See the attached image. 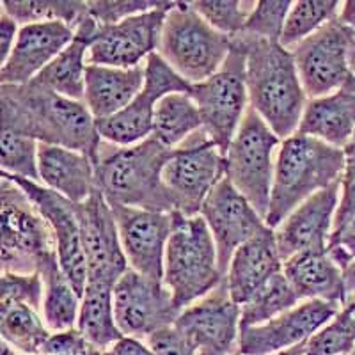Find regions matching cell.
I'll return each instance as SVG.
<instances>
[{
	"mask_svg": "<svg viewBox=\"0 0 355 355\" xmlns=\"http://www.w3.org/2000/svg\"><path fill=\"white\" fill-rule=\"evenodd\" d=\"M2 130H12L40 144L62 146L96 158L101 137L96 119L84 101H75L43 87L36 80L0 85Z\"/></svg>",
	"mask_w": 355,
	"mask_h": 355,
	"instance_id": "obj_1",
	"label": "cell"
},
{
	"mask_svg": "<svg viewBox=\"0 0 355 355\" xmlns=\"http://www.w3.org/2000/svg\"><path fill=\"white\" fill-rule=\"evenodd\" d=\"M173 155L155 137L133 146H116L101 139L94 158L96 185L110 205L150 211H174L164 185V167Z\"/></svg>",
	"mask_w": 355,
	"mask_h": 355,
	"instance_id": "obj_2",
	"label": "cell"
},
{
	"mask_svg": "<svg viewBox=\"0 0 355 355\" xmlns=\"http://www.w3.org/2000/svg\"><path fill=\"white\" fill-rule=\"evenodd\" d=\"M247 52L249 107L263 117L279 139H288L299 130L307 96L304 93L291 50L277 41L239 34Z\"/></svg>",
	"mask_w": 355,
	"mask_h": 355,
	"instance_id": "obj_3",
	"label": "cell"
},
{
	"mask_svg": "<svg viewBox=\"0 0 355 355\" xmlns=\"http://www.w3.org/2000/svg\"><path fill=\"white\" fill-rule=\"evenodd\" d=\"M345 151L304 133L284 139L275 160L266 226L275 227L306 199L341 182Z\"/></svg>",
	"mask_w": 355,
	"mask_h": 355,
	"instance_id": "obj_4",
	"label": "cell"
},
{
	"mask_svg": "<svg viewBox=\"0 0 355 355\" xmlns=\"http://www.w3.org/2000/svg\"><path fill=\"white\" fill-rule=\"evenodd\" d=\"M215 240L201 215L174 211V230L167 242L164 284L180 309L192 306L222 283Z\"/></svg>",
	"mask_w": 355,
	"mask_h": 355,
	"instance_id": "obj_5",
	"label": "cell"
},
{
	"mask_svg": "<svg viewBox=\"0 0 355 355\" xmlns=\"http://www.w3.org/2000/svg\"><path fill=\"white\" fill-rule=\"evenodd\" d=\"M233 37L218 33L192 2H174L162 28L158 53L190 85L205 82L222 68Z\"/></svg>",
	"mask_w": 355,
	"mask_h": 355,
	"instance_id": "obj_6",
	"label": "cell"
},
{
	"mask_svg": "<svg viewBox=\"0 0 355 355\" xmlns=\"http://www.w3.org/2000/svg\"><path fill=\"white\" fill-rule=\"evenodd\" d=\"M190 98L202 117V128L226 157L249 109L247 52L242 41L233 37V49L215 75L190 87Z\"/></svg>",
	"mask_w": 355,
	"mask_h": 355,
	"instance_id": "obj_7",
	"label": "cell"
},
{
	"mask_svg": "<svg viewBox=\"0 0 355 355\" xmlns=\"http://www.w3.org/2000/svg\"><path fill=\"white\" fill-rule=\"evenodd\" d=\"M2 272L37 274L50 256L57 254L52 230L24 190L2 174L0 178Z\"/></svg>",
	"mask_w": 355,
	"mask_h": 355,
	"instance_id": "obj_8",
	"label": "cell"
},
{
	"mask_svg": "<svg viewBox=\"0 0 355 355\" xmlns=\"http://www.w3.org/2000/svg\"><path fill=\"white\" fill-rule=\"evenodd\" d=\"M279 144L274 130L249 107L226 153V178L263 218L270 208Z\"/></svg>",
	"mask_w": 355,
	"mask_h": 355,
	"instance_id": "obj_9",
	"label": "cell"
},
{
	"mask_svg": "<svg viewBox=\"0 0 355 355\" xmlns=\"http://www.w3.org/2000/svg\"><path fill=\"white\" fill-rule=\"evenodd\" d=\"M162 178L173 199L174 211L196 217L201 215L211 190L226 178V157L201 128L174 148Z\"/></svg>",
	"mask_w": 355,
	"mask_h": 355,
	"instance_id": "obj_10",
	"label": "cell"
},
{
	"mask_svg": "<svg viewBox=\"0 0 355 355\" xmlns=\"http://www.w3.org/2000/svg\"><path fill=\"white\" fill-rule=\"evenodd\" d=\"M354 33L334 18L291 49L304 93L309 100L332 94L354 77L348 64Z\"/></svg>",
	"mask_w": 355,
	"mask_h": 355,
	"instance_id": "obj_11",
	"label": "cell"
},
{
	"mask_svg": "<svg viewBox=\"0 0 355 355\" xmlns=\"http://www.w3.org/2000/svg\"><path fill=\"white\" fill-rule=\"evenodd\" d=\"M192 85L153 53L146 61V82L141 93L116 116L96 121L100 137L116 146H133L153 133V116L158 101L167 94L190 93Z\"/></svg>",
	"mask_w": 355,
	"mask_h": 355,
	"instance_id": "obj_12",
	"label": "cell"
},
{
	"mask_svg": "<svg viewBox=\"0 0 355 355\" xmlns=\"http://www.w3.org/2000/svg\"><path fill=\"white\" fill-rule=\"evenodd\" d=\"M174 2H162L151 11L130 17L119 24L98 25L91 46L89 64L110 68H137L160 49L167 12Z\"/></svg>",
	"mask_w": 355,
	"mask_h": 355,
	"instance_id": "obj_13",
	"label": "cell"
},
{
	"mask_svg": "<svg viewBox=\"0 0 355 355\" xmlns=\"http://www.w3.org/2000/svg\"><path fill=\"white\" fill-rule=\"evenodd\" d=\"M194 355H231L240 338V306L233 300L226 277L215 290L185 307L176 320Z\"/></svg>",
	"mask_w": 355,
	"mask_h": 355,
	"instance_id": "obj_14",
	"label": "cell"
},
{
	"mask_svg": "<svg viewBox=\"0 0 355 355\" xmlns=\"http://www.w3.org/2000/svg\"><path fill=\"white\" fill-rule=\"evenodd\" d=\"M182 309L162 281L128 270L114 286V315L119 331L132 338H148L174 325Z\"/></svg>",
	"mask_w": 355,
	"mask_h": 355,
	"instance_id": "obj_15",
	"label": "cell"
},
{
	"mask_svg": "<svg viewBox=\"0 0 355 355\" xmlns=\"http://www.w3.org/2000/svg\"><path fill=\"white\" fill-rule=\"evenodd\" d=\"M4 176H8L11 182H15L24 190L28 199L34 202L37 211L43 215L44 220L49 222L62 272L82 297L87 284V261H85L84 245H82L77 205L37 182L9 176V174H4Z\"/></svg>",
	"mask_w": 355,
	"mask_h": 355,
	"instance_id": "obj_16",
	"label": "cell"
},
{
	"mask_svg": "<svg viewBox=\"0 0 355 355\" xmlns=\"http://www.w3.org/2000/svg\"><path fill=\"white\" fill-rule=\"evenodd\" d=\"M77 214L87 261V283L116 286L130 266L123 252L112 206L96 189L87 201L77 205Z\"/></svg>",
	"mask_w": 355,
	"mask_h": 355,
	"instance_id": "obj_17",
	"label": "cell"
},
{
	"mask_svg": "<svg viewBox=\"0 0 355 355\" xmlns=\"http://www.w3.org/2000/svg\"><path fill=\"white\" fill-rule=\"evenodd\" d=\"M112 206L123 252L132 270L164 283L167 242L174 230V211H150Z\"/></svg>",
	"mask_w": 355,
	"mask_h": 355,
	"instance_id": "obj_18",
	"label": "cell"
},
{
	"mask_svg": "<svg viewBox=\"0 0 355 355\" xmlns=\"http://www.w3.org/2000/svg\"><path fill=\"white\" fill-rule=\"evenodd\" d=\"M341 306L327 300H304L270 322L240 329V355H274L300 345L336 318Z\"/></svg>",
	"mask_w": 355,
	"mask_h": 355,
	"instance_id": "obj_19",
	"label": "cell"
},
{
	"mask_svg": "<svg viewBox=\"0 0 355 355\" xmlns=\"http://www.w3.org/2000/svg\"><path fill=\"white\" fill-rule=\"evenodd\" d=\"M201 217L206 220L215 240L218 266L224 277L239 247L268 227L265 218L234 189L227 178H222L206 198L201 208Z\"/></svg>",
	"mask_w": 355,
	"mask_h": 355,
	"instance_id": "obj_20",
	"label": "cell"
},
{
	"mask_svg": "<svg viewBox=\"0 0 355 355\" xmlns=\"http://www.w3.org/2000/svg\"><path fill=\"white\" fill-rule=\"evenodd\" d=\"M339 190L341 182L320 190L275 227V242L283 261L304 250H327L339 206Z\"/></svg>",
	"mask_w": 355,
	"mask_h": 355,
	"instance_id": "obj_21",
	"label": "cell"
},
{
	"mask_svg": "<svg viewBox=\"0 0 355 355\" xmlns=\"http://www.w3.org/2000/svg\"><path fill=\"white\" fill-rule=\"evenodd\" d=\"M75 37V28L64 21L21 25L17 43L0 68V85H24L40 75Z\"/></svg>",
	"mask_w": 355,
	"mask_h": 355,
	"instance_id": "obj_22",
	"label": "cell"
},
{
	"mask_svg": "<svg viewBox=\"0 0 355 355\" xmlns=\"http://www.w3.org/2000/svg\"><path fill=\"white\" fill-rule=\"evenodd\" d=\"M283 265L284 261L275 242V231L265 227L261 233L239 247L231 259L226 283L234 302L243 306L274 275L283 272Z\"/></svg>",
	"mask_w": 355,
	"mask_h": 355,
	"instance_id": "obj_23",
	"label": "cell"
},
{
	"mask_svg": "<svg viewBox=\"0 0 355 355\" xmlns=\"http://www.w3.org/2000/svg\"><path fill=\"white\" fill-rule=\"evenodd\" d=\"M37 169L41 185L75 205L87 201L98 189L93 158L80 151L40 144Z\"/></svg>",
	"mask_w": 355,
	"mask_h": 355,
	"instance_id": "obj_24",
	"label": "cell"
},
{
	"mask_svg": "<svg viewBox=\"0 0 355 355\" xmlns=\"http://www.w3.org/2000/svg\"><path fill=\"white\" fill-rule=\"evenodd\" d=\"M297 132L345 150L355 137V77L332 94L307 101Z\"/></svg>",
	"mask_w": 355,
	"mask_h": 355,
	"instance_id": "obj_25",
	"label": "cell"
},
{
	"mask_svg": "<svg viewBox=\"0 0 355 355\" xmlns=\"http://www.w3.org/2000/svg\"><path fill=\"white\" fill-rule=\"evenodd\" d=\"M146 82V62L137 68L87 66L84 103L96 121L116 116L135 100Z\"/></svg>",
	"mask_w": 355,
	"mask_h": 355,
	"instance_id": "obj_26",
	"label": "cell"
},
{
	"mask_svg": "<svg viewBox=\"0 0 355 355\" xmlns=\"http://www.w3.org/2000/svg\"><path fill=\"white\" fill-rule=\"evenodd\" d=\"M283 274L299 300H327L347 304L343 270L332 261L327 250H304L283 265Z\"/></svg>",
	"mask_w": 355,
	"mask_h": 355,
	"instance_id": "obj_27",
	"label": "cell"
},
{
	"mask_svg": "<svg viewBox=\"0 0 355 355\" xmlns=\"http://www.w3.org/2000/svg\"><path fill=\"white\" fill-rule=\"evenodd\" d=\"M98 31L93 18L85 17L75 28V37L34 80L53 93L75 101H84L85 71L89 66V46Z\"/></svg>",
	"mask_w": 355,
	"mask_h": 355,
	"instance_id": "obj_28",
	"label": "cell"
},
{
	"mask_svg": "<svg viewBox=\"0 0 355 355\" xmlns=\"http://www.w3.org/2000/svg\"><path fill=\"white\" fill-rule=\"evenodd\" d=\"M77 329L89 347L107 352L123 338L114 315V286L101 283L85 284Z\"/></svg>",
	"mask_w": 355,
	"mask_h": 355,
	"instance_id": "obj_29",
	"label": "cell"
},
{
	"mask_svg": "<svg viewBox=\"0 0 355 355\" xmlns=\"http://www.w3.org/2000/svg\"><path fill=\"white\" fill-rule=\"evenodd\" d=\"M37 274L43 279L44 286L41 316L46 327L52 332L75 329L78 322V313H80L82 297L62 272L57 254L50 256L40 266Z\"/></svg>",
	"mask_w": 355,
	"mask_h": 355,
	"instance_id": "obj_30",
	"label": "cell"
},
{
	"mask_svg": "<svg viewBox=\"0 0 355 355\" xmlns=\"http://www.w3.org/2000/svg\"><path fill=\"white\" fill-rule=\"evenodd\" d=\"M201 128V112L189 93L167 94L155 107L151 137L169 150L178 148Z\"/></svg>",
	"mask_w": 355,
	"mask_h": 355,
	"instance_id": "obj_31",
	"label": "cell"
},
{
	"mask_svg": "<svg viewBox=\"0 0 355 355\" xmlns=\"http://www.w3.org/2000/svg\"><path fill=\"white\" fill-rule=\"evenodd\" d=\"M2 341L25 355H43V348L52 336L40 311L31 306L0 307Z\"/></svg>",
	"mask_w": 355,
	"mask_h": 355,
	"instance_id": "obj_32",
	"label": "cell"
},
{
	"mask_svg": "<svg viewBox=\"0 0 355 355\" xmlns=\"http://www.w3.org/2000/svg\"><path fill=\"white\" fill-rule=\"evenodd\" d=\"M297 304L299 297L288 283L286 275L281 272L274 275L261 290L256 291L243 306H240V329L263 325L290 311Z\"/></svg>",
	"mask_w": 355,
	"mask_h": 355,
	"instance_id": "obj_33",
	"label": "cell"
},
{
	"mask_svg": "<svg viewBox=\"0 0 355 355\" xmlns=\"http://www.w3.org/2000/svg\"><path fill=\"white\" fill-rule=\"evenodd\" d=\"M0 9L20 25L64 21L73 28L89 15L87 2L80 0H4Z\"/></svg>",
	"mask_w": 355,
	"mask_h": 355,
	"instance_id": "obj_34",
	"label": "cell"
},
{
	"mask_svg": "<svg viewBox=\"0 0 355 355\" xmlns=\"http://www.w3.org/2000/svg\"><path fill=\"white\" fill-rule=\"evenodd\" d=\"M339 9H341V2H338V0H300V2H293L279 43L283 44L284 49L291 50L300 41L316 33L320 27L338 18Z\"/></svg>",
	"mask_w": 355,
	"mask_h": 355,
	"instance_id": "obj_35",
	"label": "cell"
},
{
	"mask_svg": "<svg viewBox=\"0 0 355 355\" xmlns=\"http://www.w3.org/2000/svg\"><path fill=\"white\" fill-rule=\"evenodd\" d=\"M37 150H40V142L34 139L12 130H2L0 135L2 173L40 183Z\"/></svg>",
	"mask_w": 355,
	"mask_h": 355,
	"instance_id": "obj_36",
	"label": "cell"
},
{
	"mask_svg": "<svg viewBox=\"0 0 355 355\" xmlns=\"http://www.w3.org/2000/svg\"><path fill=\"white\" fill-rule=\"evenodd\" d=\"M192 6L215 31L234 37L242 34L250 12L254 11L256 2H247V0H199V2H192Z\"/></svg>",
	"mask_w": 355,
	"mask_h": 355,
	"instance_id": "obj_37",
	"label": "cell"
},
{
	"mask_svg": "<svg viewBox=\"0 0 355 355\" xmlns=\"http://www.w3.org/2000/svg\"><path fill=\"white\" fill-rule=\"evenodd\" d=\"M291 6H293V2H290V0H261V2H256L254 11L250 12L242 34L279 43L281 36H283L284 24H286Z\"/></svg>",
	"mask_w": 355,
	"mask_h": 355,
	"instance_id": "obj_38",
	"label": "cell"
},
{
	"mask_svg": "<svg viewBox=\"0 0 355 355\" xmlns=\"http://www.w3.org/2000/svg\"><path fill=\"white\" fill-rule=\"evenodd\" d=\"M44 286L40 274H15L2 272L0 286V307L6 306H31L41 311L43 306Z\"/></svg>",
	"mask_w": 355,
	"mask_h": 355,
	"instance_id": "obj_39",
	"label": "cell"
},
{
	"mask_svg": "<svg viewBox=\"0 0 355 355\" xmlns=\"http://www.w3.org/2000/svg\"><path fill=\"white\" fill-rule=\"evenodd\" d=\"M354 348L355 336L338 315L304 345L306 355H350Z\"/></svg>",
	"mask_w": 355,
	"mask_h": 355,
	"instance_id": "obj_40",
	"label": "cell"
},
{
	"mask_svg": "<svg viewBox=\"0 0 355 355\" xmlns=\"http://www.w3.org/2000/svg\"><path fill=\"white\" fill-rule=\"evenodd\" d=\"M162 2L157 0H91L87 2L89 17L100 27L119 24L130 17L141 15L158 8Z\"/></svg>",
	"mask_w": 355,
	"mask_h": 355,
	"instance_id": "obj_41",
	"label": "cell"
},
{
	"mask_svg": "<svg viewBox=\"0 0 355 355\" xmlns=\"http://www.w3.org/2000/svg\"><path fill=\"white\" fill-rule=\"evenodd\" d=\"M345 171L341 176V199L334 217V227L355 218V137L345 148Z\"/></svg>",
	"mask_w": 355,
	"mask_h": 355,
	"instance_id": "obj_42",
	"label": "cell"
},
{
	"mask_svg": "<svg viewBox=\"0 0 355 355\" xmlns=\"http://www.w3.org/2000/svg\"><path fill=\"white\" fill-rule=\"evenodd\" d=\"M327 252L341 270L348 268L355 261V218L332 230Z\"/></svg>",
	"mask_w": 355,
	"mask_h": 355,
	"instance_id": "obj_43",
	"label": "cell"
},
{
	"mask_svg": "<svg viewBox=\"0 0 355 355\" xmlns=\"http://www.w3.org/2000/svg\"><path fill=\"white\" fill-rule=\"evenodd\" d=\"M148 347L155 355H194L185 336L178 331L176 325H169L148 336Z\"/></svg>",
	"mask_w": 355,
	"mask_h": 355,
	"instance_id": "obj_44",
	"label": "cell"
},
{
	"mask_svg": "<svg viewBox=\"0 0 355 355\" xmlns=\"http://www.w3.org/2000/svg\"><path fill=\"white\" fill-rule=\"evenodd\" d=\"M89 343L78 329L52 332L43 348V355H84L89 350Z\"/></svg>",
	"mask_w": 355,
	"mask_h": 355,
	"instance_id": "obj_45",
	"label": "cell"
},
{
	"mask_svg": "<svg viewBox=\"0 0 355 355\" xmlns=\"http://www.w3.org/2000/svg\"><path fill=\"white\" fill-rule=\"evenodd\" d=\"M18 25L20 24L15 18H11L8 12L0 9V68L8 61L12 52V46L17 43L18 33H20Z\"/></svg>",
	"mask_w": 355,
	"mask_h": 355,
	"instance_id": "obj_46",
	"label": "cell"
},
{
	"mask_svg": "<svg viewBox=\"0 0 355 355\" xmlns=\"http://www.w3.org/2000/svg\"><path fill=\"white\" fill-rule=\"evenodd\" d=\"M103 355H155L148 345H144L139 338H132V336H123L119 341L112 345Z\"/></svg>",
	"mask_w": 355,
	"mask_h": 355,
	"instance_id": "obj_47",
	"label": "cell"
},
{
	"mask_svg": "<svg viewBox=\"0 0 355 355\" xmlns=\"http://www.w3.org/2000/svg\"><path fill=\"white\" fill-rule=\"evenodd\" d=\"M338 20L341 21L345 27L355 31V0H348V2H343V4H341Z\"/></svg>",
	"mask_w": 355,
	"mask_h": 355,
	"instance_id": "obj_48",
	"label": "cell"
},
{
	"mask_svg": "<svg viewBox=\"0 0 355 355\" xmlns=\"http://www.w3.org/2000/svg\"><path fill=\"white\" fill-rule=\"evenodd\" d=\"M343 277H345V290H347V304H350L355 300V261L352 263L348 268H345ZM347 304H345V306H347Z\"/></svg>",
	"mask_w": 355,
	"mask_h": 355,
	"instance_id": "obj_49",
	"label": "cell"
},
{
	"mask_svg": "<svg viewBox=\"0 0 355 355\" xmlns=\"http://www.w3.org/2000/svg\"><path fill=\"white\" fill-rule=\"evenodd\" d=\"M338 316L343 320L345 325H347V327L352 331V334L355 336V300L354 302H350V304H347V306L341 307L338 313Z\"/></svg>",
	"mask_w": 355,
	"mask_h": 355,
	"instance_id": "obj_50",
	"label": "cell"
},
{
	"mask_svg": "<svg viewBox=\"0 0 355 355\" xmlns=\"http://www.w3.org/2000/svg\"><path fill=\"white\" fill-rule=\"evenodd\" d=\"M304 345H306V341L300 345H295V347L288 348V350L277 352V354H274V355H306V352H304Z\"/></svg>",
	"mask_w": 355,
	"mask_h": 355,
	"instance_id": "obj_51",
	"label": "cell"
},
{
	"mask_svg": "<svg viewBox=\"0 0 355 355\" xmlns=\"http://www.w3.org/2000/svg\"><path fill=\"white\" fill-rule=\"evenodd\" d=\"M348 64H350L352 75L355 77V33H354V40H352V44H350V52H348Z\"/></svg>",
	"mask_w": 355,
	"mask_h": 355,
	"instance_id": "obj_52",
	"label": "cell"
},
{
	"mask_svg": "<svg viewBox=\"0 0 355 355\" xmlns=\"http://www.w3.org/2000/svg\"><path fill=\"white\" fill-rule=\"evenodd\" d=\"M2 355H20L12 347H9L6 341H2Z\"/></svg>",
	"mask_w": 355,
	"mask_h": 355,
	"instance_id": "obj_53",
	"label": "cell"
},
{
	"mask_svg": "<svg viewBox=\"0 0 355 355\" xmlns=\"http://www.w3.org/2000/svg\"><path fill=\"white\" fill-rule=\"evenodd\" d=\"M84 355H103V352H100V350H96V348L91 347L87 352H85Z\"/></svg>",
	"mask_w": 355,
	"mask_h": 355,
	"instance_id": "obj_54",
	"label": "cell"
},
{
	"mask_svg": "<svg viewBox=\"0 0 355 355\" xmlns=\"http://www.w3.org/2000/svg\"><path fill=\"white\" fill-rule=\"evenodd\" d=\"M350 355H355V348H354V352H352V354Z\"/></svg>",
	"mask_w": 355,
	"mask_h": 355,
	"instance_id": "obj_55",
	"label": "cell"
},
{
	"mask_svg": "<svg viewBox=\"0 0 355 355\" xmlns=\"http://www.w3.org/2000/svg\"><path fill=\"white\" fill-rule=\"evenodd\" d=\"M231 355H240V354H236V352H234V354H231Z\"/></svg>",
	"mask_w": 355,
	"mask_h": 355,
	"instance_id": "obj_56",
	"label": "cell"
}]
</instances>
